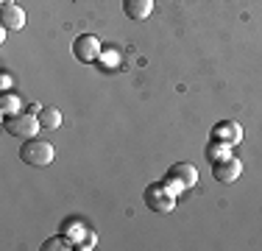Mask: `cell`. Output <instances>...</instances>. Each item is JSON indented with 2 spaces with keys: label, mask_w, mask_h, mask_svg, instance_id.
<instances>
[{
  "label": "cell",
  "mask_w": 262,
  "mask_h": 251,
  "mask_svg": "<svg viewBox=\"0 0 262 251\" xmlns=\"http://www.w3.org/2000/svg\"><path fill=\"white\" fill-rule=\"evenodd\" d=\"M53 156H56V148L48 140H39V137H28V140L23 142V148H20V159L31 168L51 165Z\"/></svg>",
  "instance_id": "1"
},
{
  "label": "cell",
  "mask_w": 262,
  "mask_h": 251,
  "mask_svg": "<svg viewBox=\"0 0 262 251\" xmlns=\"http://www.w3.org/2000/svg\"><path fill=\"white\" fill-rule=\"evenodd\" d=\"M36 117H39L42 129H59L61 126V112L56 109V106H42V112Z\"/></svg>",
  "instance_id": "13"
},
{
  "label": "cell",
  "mask_w": 262,
  "mask_h": 251,
  "mask_svg": "<svg viewBox=\"0 0 262 251\" xmlns=\"http://www.w3.org/2000/svg\"><path fill=\"white\" fill-rule=\"evenodd\" d=\"M154 11V0H123V14L134 23L148 20Z\"/></svg>",
  "instance_id": "8"
},
{
  "label": "cell",
  "mask_w": 262,
  "mask_h": 251,
  "mask_svg": "<svg viewBox=\"0 0 262 251\" xmlns=\"http://www.w3.org/2000/svg\"><path fill=\"white\" fill-rule=\"evenodd\" d=\"M28 112H34V115H39V112H42V106H39V103H31V106H28Z\"/></svg>",
  "instance_id": "18"
},
{
  "label": "cell",
  "mask_w": 262,
  "mask_h": 251,
  "mask_svg": "<svg viewBox=\"0 0 262 251\" xmlns=\"http://www.w3.org/2000/svg\"><path fill=\"white\" fill-rule=\"evenodd\" d=\"M42 248H45V251L76 248V243H73V240H70V237H67V235H61V232H59V235H56V237H51V240H45V243H42Z\"/></svg>",
  "instance_id": "15"
},
{
  "label": "cell",
  "mask_w": 262,
  "mask_h": 251,
  "mask_svg": "<svg viewBox=\"0 0 262 251\" xmlns=\"http://www.w3.org/2000/svg\"><path fill=\"white\" fill-rule=\"evenodd\" d=\"M59 232H61V235H67L73 243H78L81 237H84L86 232H90V226L81 221V218H67V221L61 223V229H59Z\"/></svg>",
  "instance_id": "11"
},
{
  "label": "cell",
  "mask_w": 262,
  "mask_h": 251,
  "mask_svg": "<svg viewBox=\"0 0 262 251\" xmlns=\"http://www.w3.org/2000/svg\"><path fill=\"white\" fill-rule=\"evenodd\" d=\"M0 23H3L9 31H20L23 25H26V11H23L17 3L3 6V11H0Z\"/></svg>",
  "instance_id": "9"
},
{
  "label": "cell",
  "mask_w": 262,
  "mask_h": 251,
  "mask_svg": "<svg viewBox=\"0 0 262 251\" xmlns=\"http://www.w3.org/2000/svg\"><path fill=\"white\" fill-rule=\"evenodd\" d=\"M20 109H23V98L17 95V92H11V90L0 92V112H3V117L6 115H17Z\"/></svg>",
  "instance_id": "12"
},
{
  "label": "cell",
  "mask_w": 262,
  "mask_h": 251,
  "mask_svg": "<svg viewBox=\"0 0 262 251\" xmlns=\"http://www.w3.org/2000/svg\"><path fill=\"white\" fill-rule=\"evenodd\" d=\"M212 176L223 184H234L237 179L243 176V162L237 156H226L221 162H212Z\"/></svg>",
  "instance_id": "6"
},
{
  "label": "cell",
  "mask_w": 262,
  "mask_h": 251,
  "mask_svg": "<svg viewBox=\"0 0 262 251\" xmlns=\"http://www.w3.org/2000/svg\"><path fill=\"white\" fill-rule=\"evenodd\" d=\"M3 129H6V134H11V137H23V140H28V137H34L36 131H39V117H36L34 112L6 115L3 117Z\"/></svg>",
  "instance_id": "4"
},
{
  "label": "cell",
  "mask_w": 262,
  "mask_h": 251,
  "mask_svg": "<svg viewBox=\"0 0 262 251\" xmlns=\"http://www.w3.org/2000/svg\"><path fill=\"white\" fill-rule=\"evenodd\" d=\"M6 90H11V75L9 70H0V92H6Z\"/></svg>",
  "instance_id": "17"
},
{
  "label": "cell",
  "mask_w": 262,
  "mask_h": 251,
  "mask_svg": "<svg viewBox=\"0 0 262 251\" xmlns=\"http://www.w3.org/2000/svg\"><path fill=\"white\" fill-rule=\"evenodd\" d=\"M95 246H98V235H95L92 229L86 232V235H84V237H81V240L76 243V248H78V251H92Z\"/></svg>",
  "instance_id": "16"
},
{
  "label": "cell",
  "mask_w": 262,
  "mask_h": 251,
  "mask_svg": "<svg viewBox=\"0 0 262 251\" xmlns=\"http://www.w3.org/2000/svg\"><path fill=\"white\" fill-rule=\"evenodd\" d=\"M142 198H145V206L154 212H173L176 210V193L170 190V187L165 184V179L162 181H154V184L145 187V193H142Z\"/></svg>",
  "instance_id": "2"
},
{
  "label": "cell",
  "mask_w": 262,
  "mask_h": 251,
  "mask_svg": "<svg viewBox=\"0 0 262 251\" xmlns=\"http://www.w3.org/2000/svg\"><path fill=\"white\" fill-rule=\"evenodd\" d=\"M198 181V168L190 165V162H176V165H170V171L165 173V184L170 187L173 193H184L190 190V187H195Z\"/></svg>",
  "instance_id": "3"
},
{
  "label": "cell",
  "mask_w": 262,
  "mask_h": 251,
  "mask_svg": "<svg viewBox=\"0 0 262 251\" xmlns=\"http://www.w3.org/2000/svg\"><path fill=\"white\" fill-rule=\"evenodd\" d=\"M207 159H209V165L212 162H221V159H226V156H232V145H226V142H217V140H209V145H207Z\"/></svg>",
  "instance_id": "14"
},
{
  "label": "cell",
  "mask_w": 262,
  "mask_h": 251,
  "mask_svg": "<svg viewBox=\"0 0 262 251\" xmlns=\"http://www.w3.org/2000/svg\"><path fill=\"white\" fill-rule=\"evenodd\" d=\"M120 61H123V50L115 48V45H106L101 50V56H98V65H101L103 70H117Z\"/></svg>",
  "instance_id": "10"
},
{
  "label": "cell",
  "mask_w": 262,
  "mask_h": 251,
  "mask_svg": "<svg viewBox=\"0 0 262 251\" xmlns=\"http://www.w3.org/2000/svg\"><path fill=\"white\" fill-rule=\"evenodd\" d=\"M212 140L226 142V145H237L243 140V126L237 120H221L212 126Z\"/></svg>",
  "instance_id": "7"
},
{
  "label": "cell",
  "mask_w": 262,
  "mask_h": 251,
  "mask_svg": "<svg viewBox=\"0 0 262 251\" xmlns=\"http://www.w3.org/2000/svg\"><path fill=\"white\" fill-rule=\"evenodd\" d=\"M0 3H3V6H11V3H14V0H0Z\"/></svg>",
  "instance_id": "19"
},
{
  "label": "cell",
  "mask_w": 262,
  "mask_h": 251,
  "mask_svg": "<svg viewBox=\"0 0 262 251\" xmlns=\"http://www.w3.org/2000/svg\"><path fill=\"white\" fill-rule=\"evenodd\" d=\"M101 39H98L95 34H81L76 42H73V56H76L78 61H84V65H92V61H98V56H101Z\"/></svg>",
  "instance_id": "5"
}]
</instances>
